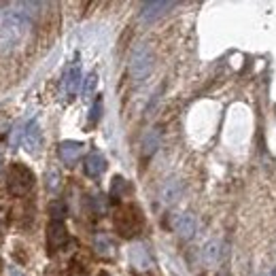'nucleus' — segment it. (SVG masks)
Returning <instances> with one entry per match:
<instances>
[{
  "mask_svg": "<svg viewBox=\"0 0 276 276\" xmlns=\"http://www.w3.org/2000/svg\"><path fill=\"white\" fill-rule=\"evenodd\" d=\"M174 3H166V0H155V3H145L140 9V19L142 21H153L162 17L168 9H172Z\"/></svg>",
  "mask_w": 276,
  "mask_h": 276,
  "instance_id": "7",
  "label": "nucleus"
},
{
  "mask_svg": "<svg viewBox=\"0 0 276 276\" xmlns=\"http://www.w3.org/2000/svg\"><path fill=\"white\" fill-rule=\"evenodd\" d=\"M83 149H85V145L83 142H77V140H64V142H59V160H62L64 164H75L79 158H81V153Z\"/></svg>",
  "mask_w": 276,
  "mask_h": 276,
  "instance_id": "6",
  "label": "nucleus"
},
{
  "mask_svg": "<svg viewBox=\"0 0 276 276\" xmlns=\"http://www.w3.org/2000/svg\"><path fill=\"white\" fill-rule=\"evenodd\" d=\"M104 168H106V160H104V155L98 153V151H94L87 155V160H85V174L96 178V176H100L104 172Z\"/></svg>",
  "mask_w": 276,
  "mask_h": 276,
  "instance_id": "12",
  "label": "nucleus"
},
{
  "mask_svg": "<svg viewBox=\"0 0 276 276\" xmlns=\"http://www.w3.org/2000/svg\"><path fill=\"white\" fill-rule=\"evenodd\" d=\"M153 70V51L149 45H138L130 57V75L134 81H145Z\"/></svg>",
  "mask_w": 276,
  "mask_h": 276,
  "instance_id": "4",
  "label": "nucleus"
},
{
  "mask_svg": "<svg viewBox=\"0 0 276 276\" xmlns=\"http://www.w3.org/2000/svg\"><path fill=\"white\" fill-rule=\"evenodd\" d=\"M23 130H26V124L19 121V124L13 128V132H11V138H9V142H11V145H13V147H17V145H19V138H21L23 134H26V132H23ZM21 140H23V138H21Z\"/></svg>",
  "mask_w": 276,
  "mask_h": 276,
  "instance_id": "20",
  "label": "nucleus"
},
{
  "mask_svg": "<svg viewBox=\"0 0 276 276\" xmlns=\"http://www.w3.org/2000/svg\"><path fill=\"white\" fill-rule=\"evenodd\" d=\"M181 191H183L181 181H176V178H170V181H168V183L162 187V202H164V204H172L174 200H178Z\"/></svg>",
  "mask_w": 276,
  "mask_h": 276,
  "instance_id": "13",
  "label": "nucleus"
},
{
  "mask_svg": "<svg viewBox=\"0 0 276 276\" xmlns=\"http://www.w3.org/2000/svg\"><path fill=\"white\" fill-rule=\"evenodd\" d=\"M272 276H276V270H274V272H272Z\"/></svg>",
  "mask_w": 276,
  "mask_h": 276,
  "instance_id": "25",
  "label": "nucleus"
},
{
  "mask_svg": "<svg viewBox=\"0 0 276 276\" xmlns=\"http://www.w3.org/2000/svg\"><path fill=\"white\" fill-rule=\"evenodd\" d=\"M49 212H51L53 221H62V219H64V214H66V206H64V202H51Z\"/></svg>",
  "mask_w": 276,
  "mask_h": 276,
  "instance_id": "19",
  "label": "nucleus"
},
{
  "mask_svg": "<svg viewBox=\"0 0 276 276\" xmlns=\"http://www.w3.org/2000/svg\"><path fill=\"white\" fill-rule=\"evenodd\" d=\"M68 242V230L62 221H51L49 227H47V247H49L51 253L64 249Z\"/></svg>",
  "mask_w": 276,
  "mask_h": 276,
  "instance_id": "5",
  "label": "nucleus"
},
{
  "mask_svg": "<svg viewBox=\"0 0 276 276\" xmlns=\"http://www.w3.org/2000/svg\"><path fill=\"white\" fill-rule=\"evenodd\" d=\"M128 257H130V263H132V266L138 268V270H147V268L151 266V257H149L147 249L142 247V244H134V247H130Z\"/></svg>",
  "mask_w": 276,
  "mask_h": 276,
  "instance_id": "10",
  "label": "nucleus"
},
{
  "mask_svg": "<svg viewBox=\"0 0 276 276\" xmlns=\"http://www.w3.org/2000/svg\"><path fill=\"white\" fill-rule=\"evenodd\" d=\"M128 191H130V185H128L126 178L124 176H115L113 183H111V198L119 200V198H124Z\"/></svg>",
  "mask_w": 276,
  "mask_h": 276,
  "instance_id": "16",
  "label": "nucleus"
},
{
  "mask_svg": "<svg viewBox=\"0 0 276 276\" xmlns=\"http://www.w3.org/2000/svg\"><path fill=\"white\" fill-rule=\"evenodd\" d=\"M142 225H145V217L138 206H124L115 214V230L124 238L136 236L142 230Z\"/></svg>",
  "mask_w": 276,
  "mask_h": 276,
  "instance_id": "2",
  "label": "nucleus"
},
{
  "mask_svg": "<svg viewBox=\"0 0 276 276\" xmlns=\"http://www.w3.org/2000/svg\"><path fill=\"white\" fill-rule=\"evenodd\" d=\"M7 187L13 196H26L34 187V174L28 166L23 164H11L7 172Z\"/></svg>",
  "mask_w": 276,
  "mask_h": 276,
  "instance_id": "3",
  "label": "nucleus"
},
{
  "mask_svg": "<svg viewBox=\"0 0 276 276\" xmlns=\"http://www.w3.org/2000/svg\"><path fill=\"white\" fill-rule=\"evenodd\" d=\"M98 85V75L96 73H89L87 79H85V85H83V98H91V94Z\"/></svg>",
  "mask_w": 276,
  "mask_h": 276,
  "instance_id": "18",
  "label": "nucleus"
},
{
  "mask_svg": "<svg viewBox=\"0 0 276 276\" xmlns=\"http://www.w3.org/2000/svg\"><path fill=\"white\" fill-rule=\"evenodd\" d=\"M94 249H96V253L102 255V257H111L115 253V247H113V242L109 240V236H96Z\"/></svg>",
  "mask_w": 276,
  "mask_h": 276,
  "instance_id": "15",
  "label": "nucleus"
},
{
  "mask_svg": "<svg viewBox=\"0 0 276 276\" xmlns=\"http://www.w3.org/2000/svg\"><path fill=\"white\" fill-rule=\"evenodd\" d=\"M23 147H26L28 153H37L39 145H41V128L37 121H30L26 128V134H23Z\"/></svg>",
  "mask_w": 276,
  "mask_h": 276,
  "instance_id": "11",
  "label": "nucleus"
},
{
  "mask_svg": "<svg viewBox=\"0 0 276 276\" xmlns=\"http://www.w3.org/2000/svg\"><path fill=\"white\" fill-rule=\"evenodd\" d=\"M79 85H81V62H79V55H77L75 64L68 68V73L64 77V89H66L68 96H73V94H77Z\"/></svg>",
  "mask_w": 276,
  "mask_h": 276,
  "instance_id": "8",
  "label": "nucleus"
},
{
  "mask_svg": "<svg viewBox=\"0 0 276 276\" xmlns=\"http://www.w3.org/2000/svg\"><path fill=\"white\" fill-rule=\"evenodd\" d=\"M174 232L181 236V238H191L196 232V217L189 212H183L178 214V217L174 219Z\"/></svg>",
  "mask_w": 276,
  "mask_h": 276,
  "instance_id": "9",
  "label": "nucleus"
},
{
  "mask_svg": "<svg viewBox=\"0 0 276 276\" xmlns=\"http://www.w3.org/2000/svg\"><path fill=\"white\" fill-rule=\"evenodd\" d=\"M9 276H23V272H19L15 266H9Z\"/></svg>",
  "mask_w": 276,
  "mask_h": 276,
  "instance_id": "23",
  "label": "nucleus"
},
{
  "mask_svg": "<svg viewBox=\"0 0 276 276\" xmlns=\"http://www.w3.org/2000/svg\"><path fill=\"white\" fill-rule=\"evenodd\" d=\"M219 259V242H208L204 249V261L206 263H214Z\"/></svg>",
  "mask_w": 276,
  "mask_h": 276,
  "instance_id": "17",
  "label": "nucleus"
},
{
  "mask_svg": "<svg viewBox=\"0 0 276 276\" xmlns=\"http://www.w3.org/2000/svg\"><path fill=\"white\" fill-rule=\"evenodd\" d=\"M47 187H49L51 191H55V189L59 187V174H57L55 170H51L49 176H47Z\"/></svg>",
  "mask_w": 276,
  "mask_h": 276,
  "instance_id": "22",
  "label": "nucleus"
},
{
  "mask_svg": "<svg viewBox=\"0 0 276 276\" xmlns=\"http://www.w3.org/2000/svg\"><path fill=\"white\" fill-rule=\"evenodd\" d=\"M100 115H102V100H96L94 109H91V113H89V121L96 124V121L100 119Z\"/></svg>",
  "mask_w": 276,
  "mask_h": 276,
  "instance_id": "21",
  "label": "nucleus"
},
{
  "mask_svg": "<svg viewBox=\"0 0 276 276\" xmlns=\"http://www.w3.org/2000/svg\"><path fill=\"white\" fill-rule=\"evenodd\" d=\"M102 276H109V274H102Z\"/></svg>",
  "mask_w": 276,
  "mask_h": 276,
  "instance_id": "26",
  "label": "nucleus"
},
{
  "mask_svg": "<svg viewBox=\"0 0 276 276\" xmlns=\"http://www.w3.org/2000/svg\"><path fill=\"white\" fill-rule=\"evenodd\" d=\"M0 166H3V153H0Z\"/></svg>",
  "mask_w": 276,
  "mask_h": 276,
  "instance_id": "24",
  "label": "nucleus"
},
{
  "mask_svg": "<svg viewBox=\"0 0 276 276\" xmlns=\"http://www.w3.org/2000/svg\"><path fill=\"white\" fill-rule=\"evenodd\" d=\"M160 147V130H149L145 138H142V153L153 155Z\"/></svg>",
  "mask_w": 276,
  "mask_h": 276,
  "instance_id": "14",
  "label": "nucleus"
},
{
  "mask_svg": "<svg viewBox=\"0 0 276 276\" xmlns=\"http://www.w3.org/2000/svg\"><path fill=\"white\" fill-rule=\"evenodd\" d=\"M39 3H17L0 13V47H15L30 28V19Z\"/></svg>",
  "mask_w": 276,
  "mask_h": 276,
  "instance_id": "1",
  "label": "nucleus"
}]
</instances>
